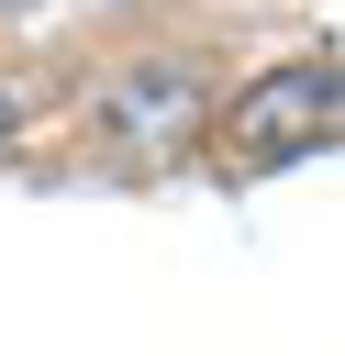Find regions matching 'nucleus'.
<instances>
[{
	"label": "nucleus",
	"instance_id": "1",
	"mask_svg": "<svg viewBox=\"0 0 345 356\" xmlns=\"http://www.w3.org/2000/svg\"><path fill=\"white\" fill-rule=\"evenodd\" d=\"M100 111H111V134H122L134 156H178V145L211 122V89H200L178 56H145V67H122V78H111V100H100Z\"/></svg>",
	"mask_w": 345,
	"mask_h": 356
},
{
	"label": "nucleus",
	"instance_id": "2",
	"mask_svg": "<svg viewBox=\"0 0 345 356\" xmlns=\"http://www.w3.org/2000/svg\"><path fill=\"white\" fill-rule=\"evenodd\" d=\"M312 122H345V78H334V67H267V78L234 100V134L267 145V156H278L289 134H312Z\"/></svg>",
	"mask_w": 345,
	"mask_h": 356
},
{
	"label": "nucleus",
	"instance_id": "3",
	"mask_svg": "<svg viewBox=\"0 0 345 356\" xmlns=\"http://www.w3.org/2000/svg\"><path fill=\"white\" fill-rule=\"evenodd\" d=\"M0 134H11V100H0Z\"/></svg>",
	"mask_w": 345,
	"mask_h": 356
},
{
	"label": "nucleus",
	"instance_id": "4",
	"mask_svg": "<svg viewBox=\"0 0 345 356\" xmlns=\"http://www.w3.org/2000/svg\"><path fill=\"white\" fill-rule=\"evenodd\" d=\"M0 11H22V0H0Z\"/></svg>",
	"mask_w": 345,
	"mask_h": 356
}]
</instances>
